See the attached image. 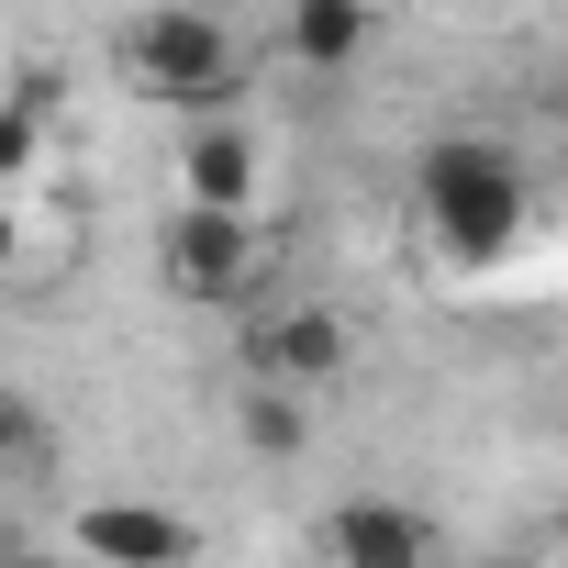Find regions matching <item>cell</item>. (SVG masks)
I'll list each match as a JSON object with an SVG mask.
<instances>
[{
    "mask_svg": "<svg viewBox=\"0 0 568 568\" xmlns=\"http://www.w3.org/2000/svg\"><path fill=\"white\" fill-rule=\"evenodd\" d=\"M524 168H513V145H490V134H435L424 145V223H435V245L446 256H501L513 234H524Z\"/></svg>",
    "mask_w": 568,
    "mask_h": 568,
    "instance_id": "cell-1",
    "label": "cell"
},
{
    "mask_svg": "<svg viewBox=\"0 0 568 568\" xmlns=\"http://www.w3.org/2000/svg\"><path fill=\"white\" fill-rule=\"evenodd\" d=\"M112 57H123V79H134L145 101H168V112H201V101L234 90V45H223V23L201 12V0H156V12H134Z\"/></svg>",
    "mask_w": 568,
    "mask_h": 568,
    "instance_id": "cell-2",
    "label": "cell"
},
{
    "mask_svg": "<svg viewBox=\"0 0 568 568\" xmlns=\"http://www.w3.org/2000/svg\"><path fill=\"white\" fill-rule=\"evenodd\" d=\"M156 267L179 278V302H245L256 291V223L245 212H223V201H179L168 212V234H156Z\"/></svg>",
    "mask_w": 568,
    "mask_h": 568,
    "instance_id": "cell-3",
    "label": "cell"
},
{
    "mask_svg": "<svg viewBox=\"0 0 568 568\" xmlns=\"http://www.w3.org/2000/svg\"><path fill=\"white\" fill-rule=\"evenodd\" d=\"M245 357H256L267 379H302V390H324V379L357 357V335H346L324 302H267V313L245 324Z\"/></svg>",
    "mask_w": 568,
    "mask_h": 568,
    "instance_id": "cell-4",
    "label": "cell"
},
{
    "mask_svg": "<svg viewBox=\"0 0 568 568\" xmlns=\"http://www.w3.org/2000/svg\"><path fill=\"white\" fill-rule=\"evenodd\" d=\"M79 557L179 568V557H201V524H190V513H156V501H90V513H79Z\"/></svg>",
    "mask_w": 568,
    "mask_h": 568,
    "instance_id": "cell-5",
    "label": "cell"
},
{
    "mask_svg": "<svg viewBox=\"0 0 568 568\" xmlns=\"http://www.w3.org/2000/svg\"><path fill=\"white\" fill-rule=\"evenodd\" d=\"M179 201L245 212V201H256V134H245V123H190V134H179Z\"/></svg>",
    "mask_w": 568,
    "mask_h": 568,
    "instance_id": "cell-6",
    "label": "cell"
},
{
    "mask_svg": "<svg viewBox=\"0 0 568 568\" xmlns=\"http://www.w3.org/2000/svg\"><path fill=\"white\" fill-rule=\"evenodd\" d=\"M324 546L357 557V568H424V557H435V524L402 513V501H346V513L324 524Z\"/></svg>",
    "mask_w": 568,
    "mask_h": 568,
    "instance_id": "cell-7",
    "label": "cell"
},
{
    "mask_svg": "<svg viewBox=\"0 0 568 568\" xmlns=\"http://www.w3.org/2000/svg\"><path fill=\"white\" fill-rule=\"evenodd\" d=\"M234 435H245L256 457H302V446H313V390H302V379H267V368H256V379L234 390Z\"/></svg>",
    "mask_w": 568,
    "mask_h": 568,
    "instance_id": "cell-8",
    "label": "cell"
},
{
    "mask_svg": "<svg viewBox=\"0 0 568 568\" xmlns=\"http://www.w3.org/2000/svg\"><path fill=\"white\" fill-rule=\"evenodd\" d=\"M291 57L302 68H357L368 57V0H291Z\"/></svg>",
    "mask_w": 568,
    "mask_h": 568,
    "instance_id": "cell-9",
    "label": "cell"
},
{
    "mask_svg": "<svg viewBox=\"0 0 568 568\" xmlns=\"http://www.w3.org/2000/svg\"><path fill=\"white\" fill-rule=\"evenodd\" d=\"M0 479H12V501H34L45 479H57V435H45V413L12 390L0 402Z\"/></svg>",
    "mask_w": 568,
    "mask_h": 568,
    "instance_id": "cell-10",
    "label": "cell"
},
{
    "mask_svg": "<svg viewBox=\"0 0 568 568\" xmlns=\"http://www.w3.org/2000/svg\"><path fill=\"white\" fill-rule=\"evenodd\" d=\"M535 12H568V0H535Z\"/></svg>",
    "mask_w": 568,
    "mask_h": 568,
    "instance_id": "cell-11",
    "label": "cell"
},
{
    "mask_svg": "<svg viewBox=\"0 0 568 568\" xmlns=\"http://www.w3.org/2000/svg\"><path fill=\"white\" fill-rule=\"evenodd\" d=\"M557 546H568V535H557Z\"/></svg>",
    "mask_w": 568,
    "mask_h": 568,
    "instance_id": "cell-12",
    "label": "cell"
}]
</instances>
